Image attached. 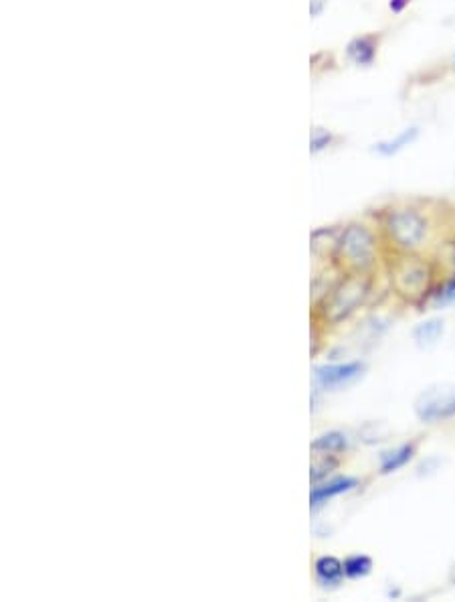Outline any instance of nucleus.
<instances>
[{
  "label": "nucleus",
  "instance_id": "obj_9",
  "mask_svg": "<svg viewBox=\"0 0 455 602\" xmlns=\"http://www.w3.org/2000/svg\"><path fill=\"white\" fill-rule=\"evenodd\" d=\"M352 487H356V479H351V477H340V479L330 481L328 485L314 487L312 497H310L312 508H318V505H322L324 501L330 499V497H336V495H340V493L351 491Z\"/></svg>",
  "mask_w": 455,
  "mask_h": 602
},
{
  "label": "nucleus",
  "instance_id": "obj_3",
  "mask_svg": "<svg viewBox=\"0 0 455 602\" xmlns=\"http://www.w3.org/2000/svg\"><path fill=\"white\" fill-rule=\"evenodd\" d=\"M419 420L435 424L455 416V385H435L425 390L415 401Z\"/></svg>",
  "mask_w": 455,
  "mask_h": 602
},
{
  "label": "nucleus",
  "instance_id": "obj_8",
  "mask_svg": "<svg viewBox=\"0 0 455 602\" xmlns=\"http://www.w3.org/2000/svg\"><path fill=\"white\" fill-rule=\"evenodd\" d=\"M417 136H419V128L409 126V128H405L403 132L397 134L395 139L377 142L375 148H372V150L379 152V155H383V157H393V155H397V152H401L403 148H407L409 144L415 142Z\"/></svg>",
  "mask_w": 455,
  "mask_h": 602
},
{
  "label": "nucleus",
  "instance_id": "obj_16",
  "mask_svg": "<svg viewBox=\"0 0 455 602\" xmlns=\"http://www.w3.org/2000/svg\"><path fill=\"white\" fill-rule=\"evenodd\" d=\"M451 302H455V278L451 280V283L445 284L440 299H437V304H442V307H445V304H451Z\"/></svg>",
  "mask_w": 455,
  "mask_h": 602
},
{
  "label": "nucleus",
  "instance_id": "obj_18",
  "mask_svg": "<svg viewBox=\"0 0 455 602\" xmlns=\"http://www.w3.org/2000/svg\"><path fill=\"white\" fill-rule=\"evenodd\" d=\"M324 0H312V4H310V13H312V17H318V14L322 13L324 9Z\"/></svg>",
  "mask_w": 455,
  "mask_h": 602
},
{
  "label": "nucleus",
  "instance_id": "obj_6",
  "mask_svg": "<svg viewBox=\"0 0 455 602\" xmlns=\"http://www.w3.org/2000/svg\"><path fill=\"white\" fill-rule=\"evenodd\" d=\"M364 372V364H338V365H322L316 367L314 380L324 390H338L343 385L354 382L356 377H361Z\"/></svg>",
  "mask_w": 455,
  "mask_h": 602
},
{
  "label": "nucleus",
  "instance_id": "obj_11",
  "mask_svg": "<svg viewBox=\"0 0 455 602\" xmlns=\"http://www.w3.org/2000/svg\"><path fill=\"white\" fill-rule=\"evenodd\" d=\"M413 453H415V446L413 445H405L395 448V451L383 453V456H380V472H385L387 475V472H393L405 467V464L413 459Z\"/></svg>",
  "mask_w": 455,
  "mask_h": 602
},
{
  "label": "nucleus",
  "instance_id": "obj_12",
  "mask_svg": "<svg viewBox=\"0 0 455 602\" xmlns=\"http://www.w3.org/2000/svg\"><path fill=\"white\" fill-rule=\"evenodd\" d=\"M340 142H343V136H338L336 132H332L324 126H312V132H310V152H312V155H320V152L336 147V144H340Z\"/></svg>",
  "mask_w": 455,
  "mask_h": 602
},
{
  "label": "nucleus",
  "instance_id": "obj_7",
  "mask_svg": "<svg viewBox=\"0 0 455 602\" xmlns=\"http://www.w3.org/2000/svg\"><path fill=\"white\" fill-rule=\"evenodd\" d=\"M344 564L332 556H324L316 562V580L322 586H336L344 578Z\"/></svg>",
  "mask_w": 455,
  "mask_h": 602
},
{
  "label": "nucleus",
  "instance_id": "obj_4",
  "mask_svg": "<svg viewBox=\"0 0 455 602\" xmlns=\"http://www.w3.org/2000/svg\"><path fill=\"white\" fill-rule=\"evenodd\" d=\"M369 286L362 278H348L346 283L335 288V294L330 296V301L326 302V315L330 320H343L346 319L351 312L356 309L364 296H367Z\"/></svg>",
  "mask_w": 455,
  "mask_h": 602
},
{
  "label": "nucleus",
  "instance_id": "obj_17",
  "mask_svg": "<svg viewBox=\"0 0 455 602\" xmlns=\"http://www.w3.org/2000/svg\"><path fill=\"white\" fill-rule=\"evenodd\" d=\"M413 0H388V11L393 14H401L411 6Z\"/></svg>",
  "mask_w": 455,
  "mask_h": 602
},
{
  "label": "nucleus",
  "instance_id": "obj_1",
  "mask_svg": "<svg viewBox=\"0 0 455 602\" xmlns=\"http://www.w3.org/2000/svg\"><path fill=\"white\" fill-rule=\"evenodd\" d=\"M385 231L391 242L401 250H415L425 242L429 220L415 205H401L388 210L385 215Z\"/></svg>",
  "mask_w": 455,
  "mask_h": 602
},
{
  "label": "nucleus",
  "instance_id": "obj_10",
  "mask_svg": "<svg viewBox=\"0 0 455 602\" xmlns=\"http://www.w3.org/2000/svg\"><path fill=\"white\" fill-rule=\"evenodd\" d=\"M403 280L405 284L399 286V291L409 294H419L417 291H421L427 283L424 266H417V264H405V268L397 274V283H403Z\"/></svg>",
  "mask_w": 455,
  "mask_h": 602
},
{
  "label": "nucleus",
  "instance_id": "obj_5",
  "mask_svg": "<svg viewBox=\"0 0 455 602\" xmlns=\"http://www.w3.org/2000/svg\"><path fill=\"white\" fill-rule=\"evenodd\" d=\"M387 33L385 31H369L352 37L346 43V59L356 67H372L379 59L380 47H383Z\"/></svg>",
  "mask_w": 455,
  "mask_h": 602
},
{
  "label": "nucleus",
  "instance_id": "obj_15",
  "mask_svg": "<svg viewBox=\"0 0 455 602\" xmlns=\"http://www.w3.org/2000/svg\"><path fill=\"white\" fill-rule=\"evenodd\" d=\"M372 568V560L367 556H348L344 560V574L348 578L367 576Z\"/></svg>",
  "mask_w": 455,
  "mask_h": 602
},
{
  "label": "nucleus",
  "instance_id": "obj_19",
  "mask_svg": "<svg viewBox=\"0 0 455 602\" xmlns=\"http://www.w3.org/2000/svg\"><path fill=\"white\" fill-rule=\"evenodd\" d=\"M445 69H448L450 71V74L451 76H455V49H453V53H451V58H450V61L448 63H445V66H443Z\"/></svg>",
  "mask_w": 455,
  "mask_h": 602
},
{
  "label": "nucleus",
  "instance_id": "obj_2",
  "mask_svg": "<svg viewBox=\"0 0 455 602\" xmlns=\"http://www.w3.org/2000/svg\"><path fill=\"white\" fill-rule=\"evenodd\" d=\"M375 236L362 223H351L343 229L336 252L346 264L354 268H364L375 260Z\"/></svg>",
  "mask_w": 455,
  "mask_h": 602
},
{
  "label": "nucleus",
  "instance_id": "obj_13",
  "mask_svg": "<svg viewBox=\"0 0 455 602\" xmlns=\"http://www.w3.org/2000/svg\"><path fill=\"white\" fill-rule=\"evenodd\" d=\"M348 445V440L344 435L340 432H328V435L320 436L316 443L312 445L314 453H324V454H335V453H343Z\"/></svg>",
  "mask_w": 455,
  "mask_h": 602
},
{
  "label": "nucleus",
  "instance_id": "obj_14",
  "mask_svg": "<svg viewBox=\"0 0 455 602\" xmlns=\"http://www.w3.org/2000/svg\"><path fill=\"white\" fill-rule=\"evenodd\" d=\"M442 333H443L442 320H427V323L419 325L413 335H415L419 345H433L437 339H440Z\"/></svg>",
  "mask_w": 455,
  "mask_h": 602
}]
</instances>
